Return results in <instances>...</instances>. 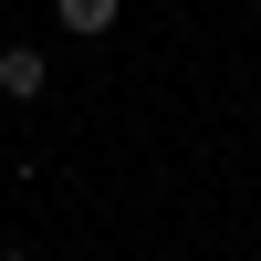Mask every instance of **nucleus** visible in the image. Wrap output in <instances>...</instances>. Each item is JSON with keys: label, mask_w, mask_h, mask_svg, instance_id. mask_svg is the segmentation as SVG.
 I'll list each match as a JSON object with an SVG mask.
<instances>
[{"label": "nucleus", "mask_w": 261, "mask_h": 261, "mask_svg": "<svg viewBox=\"0 0 261 261\" xmlns=\"http://www.w3.org/2000/svg\"><path fill=\"white\" fill-rule=\"evenodd\" d=\"M42 84H53V63H42L32 42H11V53H0V94H21V105H32Z\"/></svg>", "instance_id": "1"}, {"label": "nucleus", "mask_w": 261, "mask_h": 261, "mask_svg": "<svg viewBox=\"0 0 261 261\" xmlns=\"http://www.w3.org/2000/svg\"><path fill=\"white\" fill-rule=\"evenodd\" d=\"M53 11H63V32H84V42H94V32H115V11H125V0H53Z\"/></svg>", "instance_id": "2"}, {"label": "nucleus", "mask_w": 261, "mask_h": 261, "mask_svg": "<svg viewBox=\"0 0 261 261\" xmlns=\"http://www.w3.org/2000/svg\"><path fill=\"white\" fill-rule=\"evenodd\" d=\"M0 261H32V251H0Z\"/></svg>", "instance_id": "3"}, {"label": "nucleus", "mask_w": 261, "mask_h": 261, "mask_svg": "<svg viewBox=\"0 0 261 261\" xmlns=\"http://www.w3.org/2000/svg\"><path fill=\"white\" fill-rule=\"evenodd\" d=\"M251 261H261V241H251Z\"/></svg>", "instance_id": "4"}]
</instances>
